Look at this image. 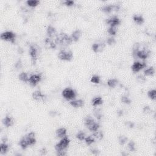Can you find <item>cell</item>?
<instances>
[{
	"mask_svg": "<svg viewBox=\"0 0 156 156\" xmlns=\"http://www.w3.org/2000/svg\"><path fill=\"white\" fill-rule=\"evenodd\" d=\"M73 42L71 37H69L67 34L62 32L59 34L57 37H56L55 43L56 45H59L63 46H67L71 44Z\"/></svg>",
	"mask_w": 156,
	"mask_h": 156,
	"instance_id": "cell-1",
	"label": "cell"
},
{
	"mask_svg": "<svg viewBox=\"0 0 156 156\" xmlns=\"http://www.w3.org/2000/svg\"><path fill=\"white\" fill-rule=\"evenodd\" d=\"M150 51L146 48L143 49V50H137V49H134L133 50V56L134 58L137 59H147L149 56Z\"/></svg>",
	"mask_w": 156,
	"mask_h": 156,
	"instance_id": "cell-2",
	"label": "cell"
},
{
	"mask_svg": "<svg viewBox=\"0 0 156 156\" xmlns=\"http://www.w3.org/2000/svg\"><path fill=\"white\" fill-rule=\"evenodd\" d=\"M69 141H70L69 139L65 136L64 138H62L60 142L55 146V149L57 152L64 151V149H65L68 146Z\"/></svg>",
	"mask_w": 156,
	"mask_h": 156,
	"instance_id": "cell-3",
	"label": "cell"
},
{
	"mask_svg": "<svg viewBox=\"0 0 156 156\" xmlns=\"http://www.w3.org/2000/svg\"><path fill=\"white\" fill-rule=\"evenodd\" d=\"M62 96L67 100H72L76 97V93L71 88H66L62 91Z\"/></svg>",
	"mask_w": 156,
	"mask_h": 156,
	"instance_id": "cell-4",
	"label": "cell"
},
{
	"mask_svg": "<svg viewBox=\"0 0 156 156\" xmlns=\"http://www.w3.org/2000/svg\"><path fill=\"white\" fill-rule=\"evenodd\" d=\"M58 57L59 59L62 60V61H70L73 59V55L72 52L70 51L62 50L59 53Z\"/></svg>",
	"mask_w": 156,
	"mask_h": 156,
	"instance_id": "cell-5",
	"label": "cell"
},
{
	"mask_svg": "<svg viewBox=\"0 0 156 156\" xmlns=\"http://www.w3.org/2000/svg\"><path fill=\"white\" fill-rule=\"evenodd\" d=\"M15 37H16V35L14 32H11V31H7V32L2 33V34L1 35V39L2 40L14 43L15 42Z\"/></svg>",
	"mask_w": 156,
	"mask_h": 156,
	"instance_id": "cell-6",
	"label": "cell"
},
{
	"mask_svg": "<svg viewBox=\"0 0 156 156\" xmlns=\"http://www.w3.org/2000/svg\"><path fill=\"white\" fill-rule=\"evenodd\" d=\"M120 7L119 5H108V6H103V7L101 8V10L103 12L109 14V13H111L112 11L118 12L120 10Z\"/></svg>",
	"mask_w": 156,
	"mask_h": 156,
	"instance_id": "cell-7",
	"label": "cell"
},
{
	"mask_svg": "<svg viewBox=\"0 0 156 156\" xmlns=\"http://www.w3.org/2000/svg\"><path fill=\"white\" fill-rule=\"evenodd\" d=\"M146 67V63L135 62L132 64V67H131V69H132V71H133L134 73H137V72L140 71L141 69L144 68Z\"/></svg>",
	"mask_w": 156,
	"mask_h": 156,
	"instance_id": "cell-8",
	"label": "cell"
},
{
	"mask_svg": "<svg viewBox=\"0 0 156 156\" xmlns=\"http://www.w3.org/2000/svg\"><path fill=\"white\" fill-rule=\"evenodd\" d=\"M41 79L42 77L40 74H32L29 77V82L31 86L35 87L38 84V83H39L41 81Z\"/></svg>",
	"mask_w": 156,
	"mask_h": 156,
	"instance_id": "cell-9",
	"label": "cell"
},
{
	"mask_svg": "<svg viewBox=\"0 0 156 156\" xmlns=\"http://www.w3.org/2000/svg\"><path fill=\"white\" fill-rule=\"evenodd\" d=\"M106 23L112 27H116L120 24V20L117 17L114 16L106 20Z\"/></svg>",
	"mask_w": 156,
	"mask_h": 156,
	"instance_id": "cell-10",
	"label": "cell"
},
{
	"mask_svg": "<svg viewBox=\"0 0 156 156\" xmlns=\"http://www.w3.org/2000/svg\"><path fill=\"white\" fill-rule=\"evenodd\" d=\"M24 137H25V138H26V141H27V144H28L29 146H32V145H35V143H36V140H35V138L34 132H30L29 134L26 135Z\"/></svg>",
	"mask_w": 156,
	"mask_h": 156,
	"instance_id": "cell-11",
	"label": "cell"
},
{
	"mask_svg": "<svg viewBox=\"0 0 156 156\" xmlns=\"http://www.w3.org/2000/svg\"><path fill=\"white\" fill-rule=\"evenodd\" d=\"M37 49L34 45H31L30 46L29 49V54L31 56V58H32V61L33 62V64L35 63L37 58Z\"/></svg>",
	"mask_w": 156,
	"mask_h": 156,
	"instance_id": "cell-12",
	"label": "cell"
},
{
	"mask_svg": "<svg viewBox=\"0 0 156 156\" xmlns=\"http://www.w3.org/2000/svg\"><path fill=\"white\" fill-rule=\"evenodd\" d=\"M32 98L36 101H44L46 99V96L39 90H37L32 93Z\"/></svg>",
	"mask_w": 156,
	"mask_h": 156,
	"instance_id": "cell-13",
	"label": "cell"
},
{
	"mask_svg": "<svg viewBox=\"0 0 156 156\" xmlns=\"http://www.w3.org/2000/svg\"><path fill=\"white\" fill-rule=\"evenodd\" d=\"M105 48L104 43H96L92 45V49L95 52H101Z\"/></svg>",
	"mask_w": 156,
	"mask_h": 156,
	"instance_id": "cell-14",
	"label": "cell"
},
{
	"mask_svg": "<svg viewBox=\"0 0 156 156\" xmlns=\"http://www.w3.org/2000/svg\"><path fill=\"white\" fill-rule=\"evenodd\" d=\"M2 123H3L4 125L5 126H6L7 128L12 126L14 124V120L13 118L10 116H6L2 120Z\"/></svg>",
	"mask_w": 156,
	"mask_h": 156,
	"instance_id": "cell-15",
	"label": "cell"
},
{
	"mask_svg": "<svg viewBox=\"0 0 156 156\" xmlns=\"http://www.w3.org/2000/svg\"><path fill=\"white\" fill-rule=\"evenodd\" d=\"M81 35H82V32L80 30H76V31H74L71 35V39L73 41L78 42L79 40Z\"/></svg>",
	"mask_w": 156,
	"mask_h": 156,
	"instance_id": "cell-16",
	"label": "cell"
},
{
	"mask_svg": "<svg viewBox=\"0 0 156 156\" xmlns=\"http://www.w3.org/2000/svg\"><path fill=\"white\" fill-rule=\"evenodd\" d=\"M67 134V130L65 128H62L60 129H58L56 131V135L59 138H64V137L66 136Z\"/></svg>",
	"mask_w": 156,
	"mask_h": 156,
	"instance_id": "cell-17",
	"label": "cell"
},
{
	"mask_svg": "<svg viewBox=\"0 0 156 156\" xmlns=\"http://www.w3.org/2000/svg\"><path fill=\"white\" fill-rule=\"evenodd\" d=\"M70 104L75 108H78V107H82L84 104V102L81 99H79V100L73 101L70 102Z\"/></svg>",
	"mask_w": 156,
	"mask_h": 156,
	"instance_id": "cell-18",
	"label": "cell"
},
{
	"mask_svg": "<svg viewBox=\"0 0 156 156\" xmlns=\"http://www.w3.org/2000/svg\"><path fill=\"white\" fill-rule=\"evenodd\" d=\"M133 20L137 24H139V25H141L144 23V18L142 15H135L133 17Z\"/></svg>",
	"mask_w": 156,
	"mask_h": 156,
	"instance_id": "cell-19",
	"label": "cell"
},
{
	"mask_svg": "<svg viewBox=\"0 0 156 156\" xmlns=\"http://www.w3.org/2000/svg\"><path fill=\"white\" fill-rule=\"evenodd\" d=\"M103 103V100L100 96L95 97L92 100V105L93 106H98Z\"/></svg>",
	"mask_w": 156,
	"mask_h": 156,
	"instance_id": "cell-20",
	"label": "cell"
},
{
	"mask_svg": "<svg viewBox=\"0 0 156 156\" xmlns=\"http://www.w3.org/2000/svg\"><path fill=\"white\" fill-rule=\"evenodd\" d=\"M94 123H95V121L90 116H87L84 120L85 125H86V126L87 128H89V126L92 125Z\"/></svg>",
	"mask_w": 156,
	"mask_h": 156,
	"instance_id": "cell-21",
	"label": "cell"
},
{
	"mask_svg": "<svg viewBox=\"0 0 156 156\" xmlns=\"http://www.w3.org/2000/svg\"><path fill=\"white\" fill-rule=\"evenodd\" d=\"M19 79L24 82H29V77L28 76V74H27V73L23 72V73H22L19 75Z\"/></svg>",
	"mask_w": 156,
	"mask_h": 156,
	"instance_id": "cell-22",
	"label": "cell"
},
{
	"mask_svg": "<svg viewBox=\"0 0 156 156\" xmlns=\"http://www.w3.org/2000/svg\"><path fill=\"white\" fill-rule=\"evenodd\" d=\"M56 29L51 26H49L47 28V35L49 36V37H51L56 34Z\"/></svg>",
	"mask_w": 156,
	"mask_h": 156,
	"instance_id": "cell-23",
	"label": "cell"
},
{
	"mask_svg": "<svg viewBox=\"0 0 156 156\" xmlns=\"http://www.w3.org/2000/svg\"><path fill=\"white\" fill-rule=\"evenodd\" d=\"M0 148H1V154H6L9 149V146L6 143H2L0 145Z\"/></svg>",
	"mask_w": 156,
	"mask_h": 156,
	"instance_id": "cell-24",
	"label": "cell"
},
{
	"mask_svg": "<svg viewBox=\"0 0 156 156\" xmlns=\"http://www.w3.org/2000/svg\"><path fill=\"white\" fill-rule=\"evenodd\" d=\"M93 137L95 139H97L98 140H101L103 138V134L101 131H95L93 134Z\"/></svg>",
	"mask_w": 156,
	"mask_h": 156,
	"instance_id": "cell-25",
	"label": "cell"
},
{
	"mask_svg": "<svg viewBox=\"0 0 156 156\" xmlns=\"http://www.w3.org/2000/svg\"><path fill=\"white\" fill-rule=\"evenodd\" d=\"M145 75L147 76H153L154 74V73H155V70H154V68L151 67L148 68V69H145Z\"/></svg>",
	"mask_w": 156,
	"mask_h": 156,
	"instance_id": "cell-26",
	"label": "cell"
},
{
	"mask_svg": "<svg viewBox=\"0 0 156 156\" xmlns=\"http://www.w3.org/2000/svg\"><path fill=\"white\" fill-rule=\"evenodd\" d=\"M118 82V81L115 79H109L108 81L107 84H108L109 87L111 88H115L117 86Z\"/></svg>",
	"mask_w": 156,
	"mask_h": 156,
	"instance_id": "cell-27",
	"label": "cell"
},
{
	"mask_svg": "<svg viewBox=\"0 0 156 156\" xmlns=\"http://www.w3.org/2000/svg\"><path fill=\"white\" fill-rule=\"evenodd\" d=\"M26 3L29 7H34L37 5H39V4L40 3V1H37V0H28V1H27Z\"/></svg>",
	"mask_w": 156,
	"mask_h": 156,
	"instance_id": "cell-28",
	"label": "cell"
},
{
	"mask_svg": "<svg viewBox=\"0 0 156 156\" xmlns=\"http://www.w3.org/2000/svg\"><path fill=\"white\" fill-rule=\"evenodd\" d=\"M94 115L98 120H100L102 118V112L100 109H95L94 110Z\"/></svg>",
	"mask_w": 156,
	"mask_h": 156,
	"instance_id": "cell-29",
	"label": "cell"
},
{
	"mask_svg": "<svg viewBox=\"0 0 156 156\" xmlns=\"http://www.w3.org/2000/svg\"><path fill=\"white\" fill-rule=\"evenodd\" d=\"M19 144H20V145L21 147H22V149H26V148H27V146H29L28 144H27V141H26L25 137H23V138H22L20 141Z\"/></svg>",
	"mask_w": 156,
	"mask_h": 156,
	"instance_id": "cell-30",
	"label": "cell"
},
{
	"mask_svg": "<svg viewBox=\"0 0 156 156\" xmlns=\"http://www.w3.org/2000/svg\"><path fill=\"white\" fill-rule=\"evenodd\" d=\"M88 128H89V129L91 131V132H95V131H97L99 129V124L95 122V123H94L92 125L89 126Z\"/></svg>",
	"mask_w": 156,
	"mask_h": 156,
	"instance_id": "cell-31",
	"label": "cell"
},
{
	"mask_svg": "<svg viewBox=\"0 0 156 156\" xmlns=\"http://www.w3.org/2000/svg\"><path fill=\"white\" fill-rule=\"evenodd\" d=\"M148 96L150 99L153 100H156V90H149L148 92Z\"/></svg>",
	"mask_w": 156,
	"mask_h": 156,
	"instance_id": "cell-32",
	"label": "cell"
},
{
	"mask_svg": "<svg viewBox=\"0 0 156 156\" xmlns=\"http://www.w3.org/2000/svg\"><path fill=\"white\" fill-rule=\"evenodd\" d=\"M85 141L87 145H91L95 141V138L93 136H89L85 138Z\"/></svg>",
	"mask_w": 156,
	"mask_h": 156,
	"instance_id": "cell-33",
	"label": "cell"
},
{
	"mask_svg": "<svg viewBox=\"0 0 156 156\" xmlns=\"http://www.w3.org/2000/svg\"><path fill=\"white\" fill-rule=\"evenodd\" d=\"M107 32L109 34L112 35H115L117 32V29L116 27H112V26H110L109 28L107 29Z\"/></svg>",
	"mask_w": 156,
	"mask_h": 156,
	"instance_id": "cell-34",
	"label": "cell"
},
{
	"mask_svg": "<svg viewBox=\"0 0 156 156\" xmlns=\"http://www.w3.org/2000/svg\"><path fill=\"white\" fill-rule=\"evenodd\" d=\"M76 138L81 141H82L86 138V134L82 131H81L76 134Z\"/></svg>",
	"mask_w": 156,
	"mask_h": 156,
	"instance_id": "cell-35",
	"label": "cell"
},
{
	"mask_svg": "<svg viewBox=\"0 0 156 156\" xmlns=\"http://www.w3.org/2000/svg\"><path fill=\"white\" fill-rule=\"evenodd\" d=\"M119 143L121 145H124L128 141V138L125 136H120L118 138Z\"/></svg>",
	"mask_w": 156,
	"mask_h": 156,
	"instance_id": "cell-36",
	"label": "cell"
},
{
	"mask_svg": "<svg viewBox=\"0 0 156 156\" xmlns=\"http://www.w3.org/2000/svg\"><path fill=\"white\" fill-rule=\"evenodd\" d=\"M121 102H123V103L126 104H130L131 103V99H129L128 96H123L121 97Z\"/></svg>",
	"mask_w": 156,
	"mask_h": 156,
	"instance_id": "cell-37",
	"label": "cell"
},
{
	"mask_svg": "<svg viewBox=\"0 0 156 156\" xmlns=\"http://www.w3.org/2000/svg\"><path fill=\"white\" fill-rule=\"evenodd\" d=\"M128 148L129 151L131 152H134L135 151V143L133 141H131L128 145Z\"/></svg>",
	"mask_w": 156,
	"mask_h": 156,
	"instance_id": "cell-38",
	"label": "cell"
},
{
	"mask_svg": "<svg viewBox=\"0 0 156 156\" xmlns=\"http://www.w3.org/2000/svg\"><path fill=\"white\" fill-rule=\"evenodd\" d=\"M91 82L94 84H99L100 82V78L99 76L95 75L91 78Z\"/></svg>",
	"mask_w": 156,
	"mask_h": 156,
	"instance_id": "cell-39",
	"label": "cell"
},
{
	"mask_svg": "<svg viewBox=\"0 0 156 156\" xmlns=\"http://www.w3.org/2000/svg\"><path fill=\"white\" fill-rule=\"evenodd\" d=\"M64 4H65V6H68V7H70V6H73L74 5V1H71V0H67V1H64L63 2Z\"/></svg>",
	"mask_w": 156,
	"mask_h": 156,
	"instance_id": "cell-40",
	"label": "cell"
},
{
	"mask_svg": "<svg viewBox=\"0 0 156 156\" xmlns=\"http://www.w3.org/2000/svg\"><path fill=\"white\" fill-rule=\"evenodd\" d=\"M107 43L109 45H112L115 44L116 43V41H115V39L113 37H109V39H107Z\"/></svg>",
	"mask_w": 156,
	"mask_h": 156,
	"instance_id": "cell-41",
	"label": "cell"
},
{
	"mask_svg": "<svg viewBox=\"0 0 156 156\" xmlns=\"http://www.w3.org/2000/svg\"><path fill=\"white\" fill-rule=\"evenodd\" d=\"M143 112H145V113H151L152 111L149 106H145L143 108Z\"/></svg>",
	"mask_w": 156,
	"mask_h": 156,
	"instance_id": "cell-42",
	"label": "cell"
},
{
	"mask_svg": "<svg viewBox=\"0 0 156 156\" xmlns=\"http://www.w3.org/2000/svg\"><path fill=\"white\" fill-rule=\"evenodd\" d=\"M90 152L92 153L94 155H98V154H100V151H99L98 149H95V148H93V149H90Z\"/></svg>",
	"mask_w": 156,
	"mask_h": 156,
	"instance_id": "cell-43",
	"label": "cell"
},
{
	"mask_svg": "<svg viewBox=\"0 0 156 156\" xmlns=\"http://www.w3.org/2000/svg\"><path fill=\"white\" fill-rule=\"evenodd\" d=\"M137 80H138V82H143L146 81V79H145V77L142 75H139L138 77H137Z\"/></svg>",
	"mask_w": 156,
	"mask_h": 156,
	"instance_id": "cell-44",
	"label": "cell"
},
{
	"mask_svg": "<svg viewBox=\"0 0 156 156\" xmlns=\"http://www.w3.org/2000/svg\"><path fill=\"white\" fill-rule=\"evenodd\" d=\"M126 126L127 127H128V128H133L134 127V124L133 123H132V122L131 121H127L126 122Z\"/></svg>",
	"mask_w": 156,
	"mask_h": 156,
	"instance_id": "cell-45",
	"label": "cell"
},
{
	"mask_svg": "<svg viewBox=\"0 0 156 156\" xmlns=\"http://www.w3.org/2000/svg\"><path fill=\"white\" fill-rule=\"evenodd\" d=\"M15 67L16 68L20 69L22 67V62H21V61H18L16 63V64H15Z\"/></svg>",
	"mask_w": 156,
	"mask_h": 156,
	"instance_id": "cell-46",
	"label": "cell"
},
{
	"mask_svg": "<svg viewBox=\"0 0 156 156\" xmlns=\"http://www.w3.org/2000/svg\"><path fill=\"white\" fill-rule=\"evenodd\" d=\"M57 155L58 156H65V155H66V152L64 151H59V152H57Z\"/></svg>",
	"mask_w": 156,
	"mask_h": 156,
	"instance_id": "cell-47",
	"label": "cell"
},
{
	"mask_svg": "<svg viewBox=\"0 0 156 156\" xmlns=\"http://www.w3.org/2000/svg\"><path fill=\"white\" fill-rule=\"evenodd\" d=\"M46 154V150L45 148H43L41 151H40V154L41 155H45Z\"/></svg>",
	"mask_w": 156,
	"mask_h": 156,
	"instance_id": "cell-48",
	"label": "cell"
},
{
	"mask_svg": "<svg viewBox=\"0 0 156 156\" xmlns=\"http://www.w3.org/2000/svg\"><path fill=\"white\" fill-rule=\"evenodd\" d=\"M118 115L119 116H121L123 115V111H120L118 112Z\"/></svg>",
	"mask_w": 156,
	"mask_h": 156,
	"instance_id": "cell-49",
	"label": "cell"
}]
</instances>
